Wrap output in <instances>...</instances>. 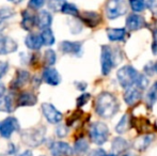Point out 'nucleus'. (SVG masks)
<instances>
[{
  "mask_svg": "<svg viewBox=\"0 0 157 156\" xmlns=\"http://www.w3.org/2000/svg\"><path fill=\"white\" fill-rule=\"evenodd\" d=\"M15 15V11L10 8H1L0 9V21H6Z\"/></svg>",
  "mask_w": 157,
  "mask_h": 156,
  "instance_id": "f704fd0d",
  "label": "nucleus"
},
{
  "mask_svg": "<svg viewBox=\"0 0 157 156\" xmlns=\"http://www.w3.org/2000/svg\"><path fill=\"white\" fill-rule=\"evenodd\" d=\"M18 156H34V155H33V152L31 150H26L23 153H21Z\"/></svg>",
  "mask_w": 157,
  "mask_h": 156,
  "instance_id": "a18cd8bd",
  "label": "nucleus"
},
{
  "mask_svg": "<svg viewBox=\"0 0 157 156\" xmlns=\"http://www.w3.org/2000/svg\"><path fill=\"white\" fill-rule=\"evenodd\" d=\"M128 3L134 12H142L147 8L145 0H128Z\"/></svg>",
  "mask_w": 157,
  "mask_h": 156,
  "instance_id": "7c9ffc66",
  "label": "nucleus"
},
{
  "mask_svg": "<svg viewBox=\"0 0 157 156\" xmlns=\"http://www.w3.org/2000/svg\"><path fill=\"white\" fill-rule=\"evenodd\" d=\"M88 156H114V154H108L104 149H94V150L90 151Z\"/></svg>",
  "mask_w": 157,
  "mask_h": 156,
  "instance_id": "4c0bfd02",
  "label": "nucleus"
},
{
  "mask_svg": "<svg viewBox=\"0 0 157 156\" xmlns=\"http://www.w3.org/2000/svg\"><path fill=\"white\" fill-rule=\"evenodd\" d=\"M128 148H129V142L126 139H124V138L117 137L112 140L111 149H112V152H113L112 154H114V156L124 153L125 151L128 150Z\"/></svg>",
  "mask_w": 157,
  "mask_h": 156,
  "instance_id": "aec40b11",
  "label": "nucleus"
},
{
  "mask_svg": "<svg viewBox=\"0 0 157 156\" xmlns=\"http://www.w3.org/2000/svg\"><path fill=\"white\" fill-rule=\"evenodd\" d=\"M152 52L153 55L157 56V30L153 33V43H152Z\"/></svg>",
  "mask_w": 157,
  "mask_h": 156,
  "instance_id": "37998d69",
  "label": "nucleus"
},
{
  "mask_svg": "<svg viewBox=\"0 0 157 156\" xmlns=\"http://www.w3.org/2000/svg\"><path fill=\"white\" fill-rule=\"evenodd\" d=\"M147 26L144 17L139 14H130L126 18V29L129 31H137Z\"/></svg>",
  "mask_w": 157,
  "mask_h": 156,
  "instance_id": "4468645a",
  "label": "nucleus"
},
{
  "mask_svg": "<svg viewBox=\"0 0 157 156\" xmlns=\"http://www.w3.org/2000/svg\"><path fill=\"white\" fill-rule=\"evenodd\" d=\"M45 136L46 128L43 125L25 129L21 134V141L29 148H36V146H41L45 141Z\"/></svg>",
  "mask_w": 157,
  "mask_h": 156,
  "instance_id": "f03ea898",
  "label": "nucleus"
},
{
  "mask_svg": "<svg viewBox=\"0 0 157 156\" xmlns=\"http://www.w3.org/2000/svg\"><path fill=\"white\" fill-rule=\"evenodd\" d=\"M36 26V16L30 11L26 10L23 12V21H21V27L27 31H31Z\"/></svg>",
  "mask_w": 157,
  "mask_h": 156,
  "instance_id": "b1692460",
  "label": "nucleus"
},
{
  "mask_svg": "<svg viewBox=\"0 0 157 156\" xmlns=\"http://www.w3.org/2000/svg\"><path fill=\"white\" fill-rule=\"evenodd\" d=\"M147 6L153 13V15L157 16V0H149L147 2Z\"/></svg>",
  "mask_w": 157,
  "mask_h": 156,
  "instance_id": "79ce46f5",
  "label": "nucleus"
},
{
  "mask_svg": "<svg viewBox=\"0 0 157 156\" xmlns=\"http://www.w3.org/2000/svg\"><path fill=\"white\" fill-rule=\"evenodd\" d=\"M108 40L111 42H121L124 41L126 38V29L125 28H108L106 30Z\"/></svg>",
  "mask_w": 157,
  "mask_h": 156,
  "instance_id": "4be33fe9",
  "label": "nucleus"
},
{
  "mask_svg": "<svg viewBox=\"0 0 157 156\" xmlns=\"http://www.w3.org/2000/svg\"><path fill=\"white\" fill-rule=\"evenodd\" d=\"M90 139L97 146L106 143L109 137V128L104 122H94L91 124L89 129Z\"/></svg>",
  "mask_w": 157,
  "mask_h": 156,
  "instance_id": "20e7f679",
  "label": "nucleus"
},
{
  "mask_svg": "<svg viewBox=\"0 0 157 156\" xmlns=\"http://www.w3.org/2000/svg\"><path fill=\"white\" fill-rule=\"evenodd\" d=\"M130 127V121H129V117L128 115H124L122 118L120 119L119 123L116 126V131L118 134H124L129 129Z\"/></svg>",
  "mask_w": 157,
  "mask_h": 156,
  "instance_id": "c756f323",
  "label": "nucleus"
},
{
  "mask_svg": "<svg viewBox=\"0 0 157 156\" xmlns=\"http://www.w3.org/2000/svg\"><path fill=\"white\" fill-rule=\"evenodd\" d=\"M9 67H10V65H9V63L6 61H0V80L8 73Z\"/></svg>",
  "mask_w": 157,
  "mask_h": 156,
  "instance_id": "58836bf2",
  "label": "nucleus"
},
{
  "mask_svg": "<svg viewBox=\"0 0 157 156\" xmlns=\"http://www.w3.org/2000/svg\"><path fill=\"white\" fill-rule=\"evenodd\" d=\"M60 50L64 55H71L75 57H81L82 50V43L81 42H73V41H63L59 46Z\"/></svg>",
  "mask_w": 157,
  "mask_h": 156,
  "instance_id": "1a4fd4ad",
  "label": "nucleus"
},
{
  "mask_svg": "<svg viewBox=\"0 0 157 156\" xmlns=\"http://www.w3.org/2000/svg\"><path fill=\"white\" fill-rule=\"evenodd\" d=\"M21 129L19 122L15 117H6L0 122V136L4 139H10L15 131Z\"/></svg>",
  "mask_w": 157,
  "mask_h": 156,
  "instance_id": "0eeeda50",
  "label": "nucleus"
},
{
  "mask_svg": "<svg viewBox=\"0 0 157 156\" xmlns=\"http://www.w3.org/2000/svg\"><path fill=\"white\" fill-rule=\"evenodd\" d=\"M78 16L80 18L81 23H83L90 28L96 27L101 21V15L96 12H92V11H86V12H82L81 14H78Z\"/></svg>",
  "mask_w": 157,
  "mask_h": 156,
  "instance_id": "f3484780",
  "label": "nucleus"
},
{
  "mask_svg": "<svg viewBox=\"0 0 157 156\" xmlns=\"http://www.w3.org/2000/svg\"><path fill=\"white\" fill-rule=\"evenodd\" d=\"M90 97H91V95H90L89 93H82L80 96H78V97H77V100H76L77 107H78V108H80V107H83L88 102H89Z\"/></svg>",
  "mask_w": 157,
  "mask_h": 156,
  "instance_id": "c9c22d12",
  "label": "nucleus"
},
{
  "mask_svg": "<svg viewBox=\"0 0 157 156\" xmlns=\"http://www.w3.org/2000/svg\"><path fill=\"white\" fill-rule=\"evenodd\" d=\"M154 136L151 135V134H147V135L142 136L139 139L136 140V142L134 143V146L137 149L138 151H144L149 148L150 144L153 142Z\"/></svg>",
  "mask_w": 157,
  "mask_h": 156,
  "instance_id": "a878e982",
  "label": "nucleus"
},
{
  "mask_svg": "<svg viewBox=\"0 0 157 156\" xmlns=\"http://www.w3.org/2000/svg\"><path fill=\"white\" fill-rule=\"evenodd\" d=\"M42 112L48 123L50 124H58L61 122L63 116L56 107L50 103H44L42 104Z\"/></svg>",
  "mask_w": 157,
  "mask_h": 156,
  "instance_id": "6e6552de",
  "label": "nucleus"
},
{
  "mask_svg": "<svg viewBox=\"0 0 157 156\" xmlns=\"http://www.w3.org/2000/svg\"><path fill=\"white\" fill-rule=\"evenodd\" d=\"M42 80L49 86H58L62 81V77L54 67H47L42 73Z\"/></svg>",
  "mask_w": 157,
  "mask_h": 156,
  "instance_id": "9b49d317",
  "label": "nucleus"
},
{
  "mask_svg": "<svg viewBox=\"0 0 157 156\" xmlns=\"http://www.w3.org/2000/svg\"><path fill=\"white\" fill-rule=\"evenodd\" d=\"M57 61V55L56 51L54 49H47L44 52V57H43V63L46 67H54L55 63Z\"/></svg>",
  "mask_w": 157,
  "mask_h": 156,
  "instance_id": "c85d7f7f",
  "label": "nucleus"
},
{
  "mask_svg": "<svg viewBox=\"0 0 157 156\" xmlns=\"http://www.w3.org/2000/svg\"><path fill=\"white\" fill-rule=\"evenodd\" d=\"M135 86L138 87L140 90H142V91H144V90L147 88V86H149V79H147V77L144 75V74H139L138 79H137Z\"/></svg>",
  "mask_w": 157,
  "mask_h": 156,
  "instance_id": "473e14b6",
  "label": "nucleus"
},
{
  "mask_svg": "<svg viewBox=\"0 0 157 156\" xmlns=\"http://www.w3.org/2000/svg\"><path fill=\"white\" fill-rule=\"evenodd\" d=\"M65 2V0H47L48 8L54 12H59L61 11V8Z\"/></svg>",
  "mask_w": 157,
  "mask_h": 156,
  "instance_id": "72a5a7b5",
  "label": "nucleus"
},
{
  "mask_svg": "<svg viewBox=\"0 0 157 156\" xmlns=\"http://www.w3.org/2000/svg\"><path fill=\"white\" fill-rule=\"evenodd\" d=\"M154 67H155V72L157 73V61H156V63H155V64H154Z\"/></svg>",
  "mask_w": 157,
  "mask_h": 156,
  "instance_id": "09e8293b",
  "label": "nucleus"
},
{
  "mask_svg": "<svg viewBox=\"0 0 157 156\" xmlns=\"http://www.w3.org/2000/svg\"><path fill=\"white\" fill-rule=\"evenodd\" d=\"M52 24V16L49 12H47V11H41L36 15V26L41 30L46 29V28H50Z\"/></svg>",
  "mask_w": 157,
  "mask_h": 156,
  "instance_id": "5701e85b",
  "label": "nucleus"
},
{
  "mask_svg": "<svg viewBox=\"0 0 157 156\" xmlns=\"http://www.w3.org/2000/svg\"><path fill=\"white\" fill-rule=\"evenodd\" d=\"M17 48H18V44L16 43L15 40L0 33V55L1 56L15 52Z\"/></svg>",
  "mask_w": 157,
  "mask_h": 156,
  "instance_id": "ddd939ff",
  "label": "nucleus"
},
{
  "mask_svg": "<svg viewBox=\"0 0 157 156\" xmlns=\"http://www.w3.org/2000/svg\"><path fill=\"white\" fill-rule=\"evenodd\" d=\"M16 107V98L13 94H9V95L4 94L0 97V111L11 113L15 110Z\"/></svg>",
  "mask_w": 157,
  "mask_h": 156,
  "instance_id": "6ab92c4d",
  "label": "nucleus"
},
{
  "mask_svg": "<svg viewBox=\"0 0 157 156\" xmlns=\"http://www.w3.org/2000/svg\"><path fill=\"white\" fill-rule=\"evenodd\" d=\"M95 111L104 119L112 118L119 111V103L117 97L110 92H101L95 100Z\"/></svg>",
  "mask_w": 157,
  "mask_h": 156,
  "instance_id": "f257e3e1",
  "label": "nucleus"
},
{
  "mask_svg": "<svg viewBox=\"0 0 157 156\" xmlns=\"http://www.w3.org/2000/svg\"><path fill=\"white\" fill-rule=\"evenodd\" d=\"M41 39L42 42H43V45L45 46H52L55 44L56 42V39H55L54 32L50 28H46V29H43L41 32Z\"/></svg>",
  "mask_w": 157,
  "mask_h": 156,
  "instance_id": "cd10ccee",
  "label": "nucleus"
},
{
  "mask_svg": "<svg viewBox=\"0 0 157 156\" xmlns=\"http://www.w3.org/2000/svg\"><path fill=\"white\" fill-rule=\"evenodd\" d=\"M142 90H140L136 86H132L125 89L124 94H123V100L127 105H134L142 97Z\"/></svg>",
  "mask_w": 157,
  "mask_h": 156,
  "instance_id": "2eb2a0df",
  "label": "nucleus"
},
{
  "mask_svg": "<svg viewBox=\"0 0 157 156\" xmlns=\"http://www.w3.org/2000/svg\"><path fill=\"white\" fill-rule=\"evenodd\" d=\"M10 2H12V3H15V4H18L21 3V1H24V0H9Z\"/></svg>",
  "mask_w": 157,
  "mask_h": 156,
  "instance_id": "de8ad7c7",
  "label": "nucleus"
},
{
  "mask_svg": "<svg viewBox=\"0 0 157 156\" xmlns=\"http://www.w3.org/2000/svg\"><path fill=\"white\" fill-rule=\"evenodd\" d=\"M68 134V127L67 125H58V127L56 128V135L59 138H64L65 136H67Z\"/></svg>",
  "mask_w": 157,
  "mask_h": 156,
  "instance_id": "e433bc0d",
  "label": "nucleus"
},
{
  "mask_svg": "<svg viewBox=\"0 0 157 156\" xmlns=\"http://www.w3.org/2000/svg\"><path fill=\"white\" fill-rule=\"evenodd\" d=\"M30 73L25 70H17L13 80L10 83V89L12 91H16L18 89H21L24 86H26L30 81Z\"/></svg>",
  "mask_w": 157,
  "mask_h": 156,
  "instance_id": "9d476101",
  "label": "nucleus"
},
{
  "mask_svg": "<svg viewBox=\"0 0 157 156\" xmlns=\"http://www.w3.org/2000/svg\"><path fill=\"white\" fill-rule=\"evenodd\" d=\"M45 3V0H30L29 1V8L33 10H37L41 9Z\"/></svg>",
  "mask_w": 157,
  "mask_h": 156,
  "instance_id": "ea45409f",
  "label": "nucleus"
},
{
  "mask_svg": "<svg viewBox=\"0 0 157 156\" xmlns=\"http://www.w3.org/2000/svg\"><path fill=\"white\" fill-rule=\"evenodd\" d=\"M138 71L129 64L124 65L121 69H119L118 72H117V78H118L119 83L124 89L134 86L136 83L137 79H138Z\"/></svg>",
  "mask_w": 157,
  "mask_h": 156,
  "instance_id": "7ed1b4c3",
  "label": "nucleus"
},
{
  "mask_svg": "<svg viewBox=\"0 0 157 156\" xmlns=\"http://www.w3.org/2000/svg\"><path fill=\"white\" fill-rule=\"evenodd\" d=\"M88 151H89V142L85 138H80L75 141L74 148H73L74 154H76L77 156H83Z\"/></svg>",
  "mask_w": 157,
  "mask_h": 156,
  "instance_id": "393cba45",
  "label": "nucleus"
},
{
  "mask_svg": "<svg viewBox=\"0 0 157 156\" xmlns=\"http://www.w3.org/2000/svg\"><path fill=\"white\" fill-rule=\"evenodd\" d=\"M127 12V3L124 0H109L106 4V15L109 19H116Z\"/></svg>",
  "mask_w": 157,
  "mask_h": 156,
  "instance_id": "423d86ee",
  "label": "nucleus"
},
{
  "mask_svg": "<svg viewBox=\"0 0 157 156\" xmlns=\"http://www.w3.org/2000/svg\"><path fill=\"white\" fill-rule=\"evenodd\" d=\"M145 101H147V105L151 108L157 102V81H155L151 86V88L147 90V95H145Z\"/></svg>",
  "mask_w": 157,
  "mask_h": 156,
  "instance_id": "bb28decb",
  "label": "nucleus"
},
{
  "mask_svg": "<svg viewBox=\"0 0 157 156\" xmlns=\"http://www.w3.org/2000/svg\"><path fill=\"white\" fill-rule=\"evenodd\" d=\"M61 12L64 14L71 15V16H78L79 11L77 6L73 3H68V2H64V4L61 8Z\"/></svg>",
  "mask_w": 157,
  "mask_h": 156,
  "instance_id": "2f4dec72",
  "label": "nucleus"
},
{
  "mask_svg": "<svg viewBox=\"0 0 157 156\" xmlns=\"http://www.w3.org/2000/svg\"><path fill=\"white\" fill-rule=\"evenodd\" d=\"M37 103V97L34 93L29 91H24L17 95L16 106L17 107H32Z\"/></svg>",
  "mask_w": 157,
  "mask_h": 156,
  "instance_id": "a211bd4d",
  "label": "nucleus"
},
{
  "mask_svg": "<svg viewBox=\"0 0 157 156\" xmlns=\"http://www.w3.org/2000/svg\"><path fill=\"white\" fill-rule=\"evenodd\" d=\"M143 71H144L145 75H147V76H153L154 75V72H155V67H154V63L153 62H149L144 67Z\"/></svg>",
  "mask_w": 157,
  "mask_h": 156,
  "instance_id": "a19ab883",
  "label": "nucleus"
},
{
  "mask_svg": "<svg viewBox=\"0 0 157 156\" xmlns=\"http://www.w3.org/2000/svg\"><path fill=\"white\" fill-rule=\"evenodd\" d=\"M52 156H73V148L64 141H55L50 146Z\"/></svg>",
  "mask_w": 157,
  "mask_h": 156,
  "instance_id": "f8f14e48",
  "label": "nucleus"
},
{
  "mask_svg": "<svg viewBox=\"0 0 157 156\" xmlns=\"http://www.w3.org/2000/svg\"><path fill=\"white\" fill-rule=\"evenodd\" d=\"M25 45L31 50H39L43 46L41 36L37 33H29L25 38Z\"/></svg>",
  "mask_w": 157,
  "mask_h": 156,
  "instance_id": "412c9836",
  "label": "nucleus"
},
{
  "mask_svg": "<svg viewBox=\"0 0 157 156\" xmlns=\"http://www.w3.org/2000/svg\"><path fill=\"white\" fill-rule=\"evenodd\" d=\"M6 87H4L3 85H2V83H0V97H1V96H3L4 94H6Z\"/></svg>",
  "mask_w": 157,
  "mask_h": 156,
  "instance_id": "49530a36",
  "label": "nucleus"
},
{
  "mask_svg": "<svg viewBox=\"0 0 157 156\" xmlns=\"http://www.w3.org/2000/svg\"><path fill=\"white\" fill-rule=\"evenodd\" d=\"M122 156H132V155H130V154H123Z\"/></svg>",
  "mask_w": 157,
  "mask_h": 156,
  "instance_id": "8fccbe9b",
  "label": "nucleus"
},
{
  "mask_svg": "<svg viewBox=\"0 0 157 156\" xmlns=\"http://www.w3.org/2000/svg\"><path fill=\"white\" fill-rule=\"evenodd\" d=\"M116 57L112 48L108 45H103L101 49V74L108 75L111 72L112 67L116 65Z\"/></svg>",
  "mask_w": 157,
  "mask_h": 156,
  "instance_id": "39448f33",
  "label": "nucleus"
},
{
  "mask_svg": "<svg viewBox=\"0 0 157 156\" xmlns=\"http://www.w3.org/2000/svg\"><path fill=\"white\" fill-rule=\"evenodd\" d=\"M132 122H134L132 124H134L135 128L141 134H151L156 129L155 125L152 124L151 121L144 117L135 118L132 120Z\"/></svg>",
  "mask_w": 157,
  "mask_h": 156,
  "instance_id": "dca6fc26",
  "label": "nucleus"
},
{
  "mask_svg": "<svg viewBox=\"0 0 157 156\" xmlns=\"http://www.w3.org/2000/svg\"><path fill=\"white\" fill-rule=\"evenodd\" d=\"M75 86L79 91H85L88 87V83L85 82V81H77V82H75Z\"/></svg>",
  "mask_w": 157,
  "mask_h": 156,
  "instance_id": "c03bdc74",
  "label": "nucleus"
}]
</instances>
